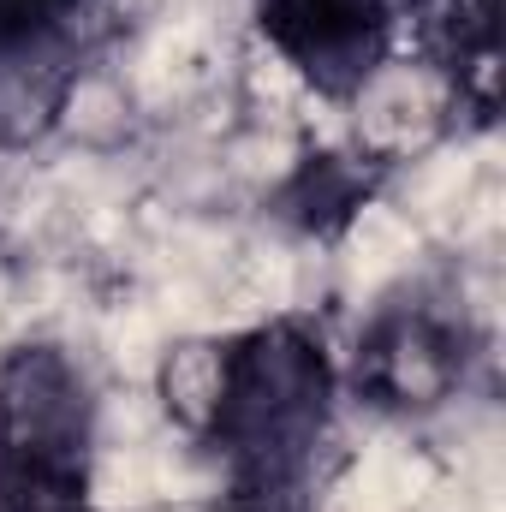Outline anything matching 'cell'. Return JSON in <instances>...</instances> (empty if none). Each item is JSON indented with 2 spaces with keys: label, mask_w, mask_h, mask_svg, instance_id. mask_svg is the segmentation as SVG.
I'll return each instance as SVG.
<instances>
[{
  "label": "cell",
  "mask_w": 506,
  "mask_h": 512,
  "mask_svg": "<svg viewBox=\"0 0 506 512\" xmlns=\"http://www.w3.org/2000/svg\"><path fill=\"white\" fill-rule=\"evenodd\" d=\"M334 364L316 328L262 322L215 352L209 441L227 459L233 495H304L310 459L328 435Z\"/></svg>",
  "instance_id": "1"
},
{
  "label": "cell",
  "mask_w": 506,
  "mask_h": 512,
  "mask_svg": "<svg viewBox=\"0 0 506 512\" xmlns=\"http://www.w3.org/2000/svg\"><path fill=\"white\" fill-rule=\"evenodd\" d=\"M96 405L60 346L0 358V512H96Z\"/></svg>",
  "instance_id": "2"
},
{
  "label": "cell",
  "mask_w": 506,
  "mask_h": 512,
  "mask_svg": "<svg viewBox=\"0 0 506 512\" xmlns=\"http://www.w3.org/2000/svg\"><path fill=\"white\" fill-rule=\"evenodd\" d=\"M399 0H256L268 48L322 96H358L393 48Z\"/></svg>",
  "instance_id": "3"
},
{
  "label": "cell",
  "mask_w": 506,
  "mask_h": 512,
  "mask_svg": "<svg viewBox=\"0 0 506 512\" xmlns=\"http://www.w3.org/2000/svg\"><path fill=\"white\" fill-rule=\"evenodd\" d=\"M96 0H0V137H36L60 114L84 60Z\"/></svg>",
  "instance_id": "4"
},
{
  "label": "cell",
  "mask_w": 506,
  "mask_h": 512,
  "mask_svg": "<svg viewBox=\"0 0 506 512\" xmlns=\"http://www.w3.org/2000/svg\"><path fill=\"white\" fill-rule=\"evenodd\" d=\"M465 328L435 304H393L358 340L352 382L381 411H429L465 382Z\"/></svg>",
  "instance_id": "5"
},
{
  "label": "cell",
  "mask_w": 506,
  "mask_h": 512,
  "mask_svg": "<svg viewBox=\"0 0 506 512\" xmlns=\"http://www.w3.org/2000/svg\"><path fill=\"white\" fill-rule=\"evenodd\" d=\"M423 36L453 72L459 96L477 114H495V66H501V0H423Z\"/></svg>",
  "instance_id": "6"
},
{
  "label": "cell",
  "mask_w": 506,
  "mask_h": 512,
  "mask_svg": "<svg viewBox=\"0 0 506 512\" xmlns=\"http://www.w3.org/2000/svg\"><path fill=\"white\" fill-rule=\"evenodd\" d=\"M370 197V173L346 155H310L292 185L280 191V209L304 227V233H340Z\"/></svg>",
  "instance_id": "7"
},
{
  "label": "cell",
  "mask_w": 506,
  "mask_h": 512,
  "mask_svg": "<svg viewBox=\"0 0 506 512\" xmlns=\"http://www.w3.org/2000/svg\"><path fill=\"white\" fill-rule=\"evenodd\" d=\"M227 512H304V495H233Z\"/></svg>",
  "instance_id": "8"
}]
</instances>
